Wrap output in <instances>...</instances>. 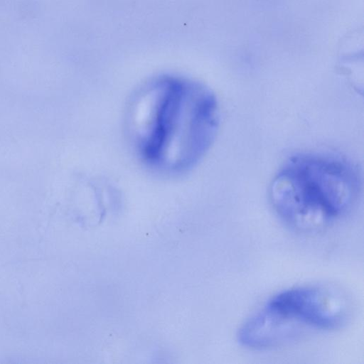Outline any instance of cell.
I'll use <instances>...</instances> for the list:
<instances>
[{
  "mask_svg": "<svg viewBox=\"0 0 364 364\" xmlns=\"http://www.w3.org/2000/svg\"><path fill=\"white\" fill-rule=\"evenodd\" d=\"M130 117L140 156L151 168L168 173L195 167L209 150L219 125L213 92L175 75L148 83L134 102Z\"/></svg>",
  "mask_w": 364,
  "mask_h": 364,
  "instance_id": "cell-1",
  "label": "cell"
},
{
  "mask_svg": "<svg viewBox=\"0 0 364 364\" xmlns=\"http://www.w3.org/2000/svg\"><path fill=\"white\" fill-rule=\"evenodd\" d=\"M357 168L329 154L299 153L289 157L269 188L277 215L294 228L320 230L351 210L360 191Z\"/></svg>",
  "mask_w": 364,
  "mask_h": 364,
  "instance_id": "cell-2",
  "label": "cell"
},
{
  "mask_svg": "<svg viewBox=\"0 0 364 364\" xmlns=\"http://www.w3.org/2000/svg\"><path fill=\"white\" fill-rule=\"evenodd\" d=\"M268 302L299 331L305 328L336 329L347 317L344 299L333 291L321 287L290 288L277 294Z\"/></svg>",
  "mask_w": 364,
  "mask_h": 364,
  "instance_id": "cell-3",
  "label": "cell"
}]
</instances>
